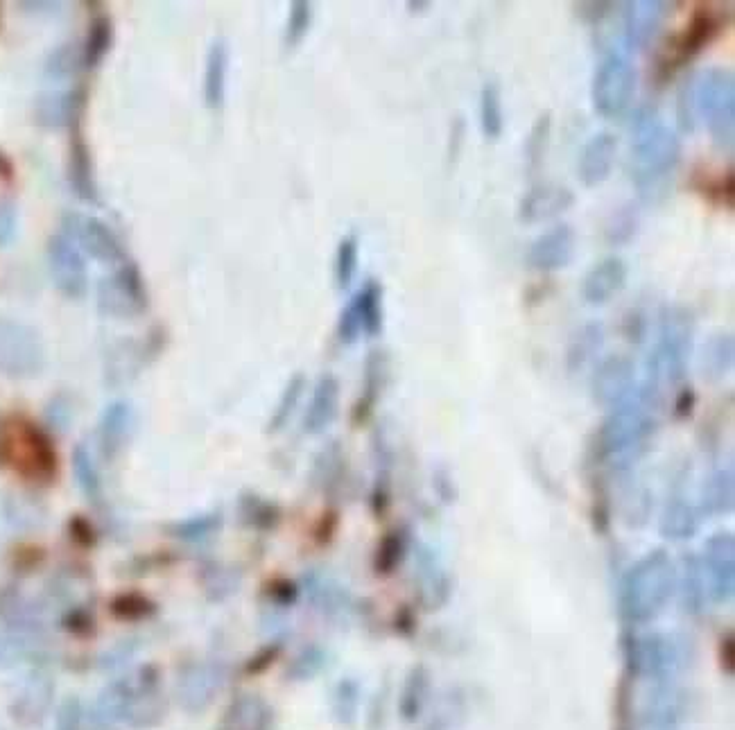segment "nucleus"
I'll return each mask as SVG.
<instances>
[{"instance_id":"nucleus-1","label":"nucleus","mask_w":735,"mask_h":730,"mask_svg":"<svg viewBox=\"0 0 735 730\" xmlns=\"http://www.w3.org/2000/svg\"><path fill=\"white\" fill-rule=\"evenodd\" d=\"M681 161V138L663 123L659 111L641 107L631 118L629 172L645 202H659Z\"/></svg>"},{"instance_id":"nucleus-2","label":"nucleus","mask_w":735,"mask_h":730,"mask_svg":"<svg viewBox=\"0 0 735 730\" xmlns=\"http://www.w3.org/2000/svg\"><path fill=\"white\" fill-rule=\"evenodd\" d=\"M697 120L702 118L713 143L731 152L735 143V80L724 68H708L693 82Z\"/></svg>"},{"instance_id":"nucleus-3","label":"nucleus","mask_w":735,"mask_h":730,"mask_svg":"<svg viewBox=\"0 0 735 730\" xmlns=\"http://www.w3.org/2000/svg\"><path fill=\"white\" fill-rule=\"evenodd\" d=\"M636 93V68L622 52H607L595 68L591 84L593 109L602 118H620L627 114Z\"/></svg>"},{"instance_id":"nucleus-4","label":"nucleus","mask_w":735,"mask_h":730,"mask_svg":"<svg viewBox=\"0 0 735 730\" xmlns=\"http://www.w3.org/2000/svg\"><path fill=\"white\" fill-rule=\"evenodd\" d=\"M672 568L665 556L654 554L643 561L636 570H631L625 586V613L631 620H650L661 611L665 599L672 593Z\"/></svg>"},{"instance_id":"nucleus-5","label":"nucleus","mask_w":735,"mask_h":730,"mask_svg":"<svg viewBox=\"0 0 735 730\" xmlns=\"http://www.w3.org/2000/svg\"><path fill=\"white\" fill-rule=\"evenodd\" d=\"M693 340V319L683 308H665L661 317V340L650 362V376L679 380L686 369V358Z\"/></svg>"},{"instance_id":"nucleus-6","label":"nucleus","mask_w":735,"mask_h":730,"mask_svg":"<svg viewBox=\"0 0 735 730\" xmlns=\"http://www.w3.org/2000/svg\"><path fill=\"white\" fill-rule=\"evenodd\" d=\"M43 367L39 335L19 321L0 319V371L14 378H28Z\"/></svg>"},{"instance_id":"nucleus-7","label":"nucleus","mask_w":735,"mask_h":730,"mask_svg":"<svg viewBox=\"0 0 735 730\" xmlns=\"http://www.w3.org/2000/svg\"><path fill=\"white\" fill-rule=\"evenodd\" d=\"M64 236L75 242V247L105 263H118L125 260V251L116 233L105 222L95 220L91 215L68 213L64 217Z\"/></svg>"},{"instance_id":"nucleus-8","label":"nucleus","mask_w":735,"mask_h":730,"mask_svg":"<svg viewBox=\"0 0 735 730\" xmlns=\"http://www.w3.org/2000/svg\"><path fill=\"white\" fill-rule=\"evenodd\" d=\"M48 265L57 290L71 299H80L86 292L84 254L71 238L53 236L48 242Z\"/></svg>"},{"instance_id":"nucleus-9","label":"nucleus","mask_w":735,"mask_h":730,"mask_svg":"<svg viewBox=\"0 0 735 730\" xmlns=\"http://www.w3.org/2000/svg\"><path fill=\"white\" fill-rule=\"evenodd\" d=\"M575 249H577V236L573 227L568 224H557L550 231L543 233V236L536 238L530 249H527V267L536 269L541 274H550V272H559V269H566L575 258Z\"/></svg>"},{"instance_id":"nucleus-10","label":"nucleus","mask_w":735,"mask_h":730,"mask_svg":"<svg viewBox=\"0 0 735 730\" xmlns=\"http://www.w3.org/2000/svg\"><path fill=\"white\" fill-rule=\"evenodd\" d=\"M670 3L663 0H636V3H625V43L629 50H643L650 46L656 34H659L663 21L670 14Z\"/></svg>"},{"instance_id":"nucleus-11","label":"nucleus","mask_w":735,"mask_h":730,"mask_svg":"<svg viewBox=\"0 0 735 730\" xmlns=\"http://www.w3.org/2000/svg\"><path fill=\"white\" fill-rule=\"evenodd\" d=\"M575 204L573 190L555 184H539L527 190L518 202V220L525 224H539L564 215Z\"/></svg>"},{"instance_id":"nucleus-12","label":"nucleus","mask_w":735,"mask_h":730,"mask_svg":"<svg viewBox=\"0 0 735 730\" xmlns=\"http://www.w3.org/2000/svg\"><path fill=\"white\" fill-rule=\"evenodd\" d=\"M618 154V138L611 132L591 136L582 147L577 161V177L586 188L602 186L611 177Z\"/></svg>"},{"instance_id":"nucleus-13","label":"nucleus","mask_w":735,"mask_h":730,"mask_svg":"<svg viewBox=\"0 0 735 730\" xmlns=\"http://www.w3.org/2000/svg\"><path fill=\"white\" fill-rule=\"evenodd\" d=\"M629 278L627 263L618 256H609L588 269L582 281V297L591 306H604L616 294L625 290Z\"/></svg>"},{"instance_id":"nucleus-14","label":"nucleus","mask_w":735,"mask_h":730,"mask_svg":"<svg viewBox=\"0 0 735 730\" xmlns=\"http://www.w3.org/2000/svg\"><path fill=\"white\" fill-rule=\"evenodd\" d=\"M145 306V288L134 265H125L105 285H100V308L107 312H129Z\"/></svg>"},{"instance_id":"nucleus-15","label":"nucleus","mask_w":735,"mask_h":730,"mask_svg":"<svg viewBox=\"0 0 735 730\" xmlns=\"http://www.w3.org/2000/svg\"><path fill=\"white\" fill-rule=\"evenodd\" d=\"M231 50L224 39H215L206 52L204 66V102L211 111H220L227 102V80H229Z\"/></svg>"},{"instance_id":"nucleus-16","label":"nucleus","mask_w":735,"mask_h":730,"mask_svg":"<svg viewBox=\"0 0 735 730\" xmlns=\"http://www.w3.org/2000/svg\"><path fill=\"white\" fill-rule=\"evenodd\" d=\"M53 701V681L46 674H32L16 694L14 715L23 726H37Z\"/></svg>"},{"instance_id":"nucleus-17","label":"nucleus","mask_w":735,"mask_h":730,"mask_svg":"<svg viewBox=\"0 0 735 730\" xmlns=\"http://www.w3.org/2000/svg\"><path fill=\"white\" fill-rule=\"evenodd\" d=\"M595 396L604 403H620L629 396L631 387H634V367L625 358H609L600 364L598 373L593 380Z\"/></svg>"},{"instance_id":"nucleus-18","label":"nucleus","mask_w":735,"mask_h":730,"mask_svg":"<svg viewBox=\"0 0 735 730\" xmlns=\"http://www.w3.org/2000/svg\"><path fill=\"white\" fill-rule=\"evenodd\" d=\"M337 403H340V385H337L333 376H324L315 389L313 401H310L306 414V430L310 434L324 432L335 419Z\"/></svg>"},{"instance_id":"nucleus-19","label":"nucleus","mask_w":735,"mask_h":730,"mask_svg":"<svg viewBox=\"0 0 735 730\" xmlns=\"http://www.w3.org/2000/svg\"><path fill=\"white\" fill-rule=\"evenodd\" d=\"M480 129L489 143L500 141L505 132L503 89L496 80H487L480 89Z\"/></svg>"},{"instance_id":"nucleus-20","label":"nucleus","mask_w":735,"mask_h":730,"mask_svg":"<svg viewBox=\"0 0 735 730\" xmlns=\"http://www.w3.org/2000/svg\"><path fill=\"white\" fill-rule=\"evenodd\" d=\"M733 541L729 534H720L708 543V577L713 579L717 597H724L733 588Z\"/></svg>"},{"instance_id":"nucleus-21","label":"nucleus","mask_w":735,"mask_h":730,"mask_svg":"<svg viewBox=\"0 0 735 730\" xmlns=\"http://www.w3.org/2000/svg\"><path fill=\"white\" fill-rule=\"evenodd\" d=\"M717 28H720V21H717L711 12H699L693 19V23L688 25V30L686 34H683V39L679 43V52H677L679 62L677 64H683V62H688V59L697 57L699 52H702L708 43L715 39Z\"/></svg>"},{"instance_id":"nucleus-22","label":"nucleus","mask_w":735,"mask_h":730,"mask_svg":"<svg viewBox=\"0 0 735 730\" xmlns=\"http://www.w3.org/2000/svg\"><path fill=\"white\" fill-rule=\"evenodd\" d=\"M550 138H552V114L546 111V114H541L534 120V125L525 141V165H527V175L530 177L539 175L543 163H546Z\"/></svg>"},{"instance_id":"nucleus-23","label":"nucleus","mask_w":735,"mask_h":730,"mask_svg":"<svg viewBox=\"0 0 735 730\" xmlns=\"http://www.w3.org/2000/svg\"><path fill=\"white\" fill-rule=\"evenodd\" d=\"M71 184L75 193L86 202H95V181H93V165L89 150L80 136L73 138L71 143Z\"/></svg>"},{"instance_id":"nucleus-24","label":"nucleus","mask_w":735,"mask_h":730,"mask_svg":"<svg viewBox=\"0 0 735 730\" xmlns=\"http://www.w3.org/2000/svg\"><path fill=\"white\" fill-rule=\"evenodd\" d=\"M358 260H360V242L356 233H349L340 240L335 251V285L340 290H349L353 278L358 274Z\"/></svg>"},{"instance_id":"nucleus-25","label":"nucleus","mask_w":735,"mask_h":730,"mask_svg":"<svg viewBox=\"0 0 735 730\" xmlns=\"http://www.w3.org/2000/svg\"><path fill=\"white\" fill-rule=\"evenodd\" d=\"M356 297L360 303L362 333L378 335L383 328V288L378 281H367Z\"/></svg>"},{"instance_id":"nucleus-26","label":"nucleus","mask_w":735,"mask_h":730,"mask_svg":"<svg viewBox=\"0 0 735 730\" xmlns=\"http://www.w3.org/2000/svg\"><path fill=\"white\" fill-rule=\"evenodd\" d=\"M129 428H132V410L125 403L111 405L100 423V437L105 448L116 450L125 441Z\"/></svg>"},{"instance_id":"nucleus-27","label":"nucleus","mask_w":735,"mask_h":730,"mask_svg":"<svg viewBox=\"0 0 735 730\" xmlns=\"http://www.w3.org/2000/svg\"><path fill=\"white\" fill-rule=\"evenodd\" d=\"M111 41H114V28H111V21L105 19V16H100V19L93 21L89 37H86L84 41L82 64L86 68L98 66L109 52Z\"/></svg>"},{"instance_id":"nucleus-28","label":"nucleus","mask_w":735,"mask_h":730,"mask_svg":"<svg viewBox=\"0 0 735 730\" xmlns=\"http://www.w3.org/2000/svg\"><path fill=\"white\" fill-rule=\"evenodd\" d=\"M310 25H313V3H306V0H294V3L290 5L288 23H285V34H283L285 48L294 50L297 46H301V41L308 37Z\"/></svg>"},{"instance_id":"nucleus-29","label":"nucleus","mask_w":735,"mask_h":730,"mask_svg":"<svg viewBox=\"0 0 735 730\" xmlns=\"http://www.w3.org/2000/svg\"><path fill=\"white\" fill-rule=\"evenodd\" d=\"M215 690L213 674L206 669H190V672L181 679V701L188 708H202Z\"/></svg>"},{"instance_id":"nucleus-30","label":"nucleus","mask_w":735,"mask_h":730,"mask_svg":"<svg viewBox=\"0 0 735 730\" xmlns=\"http://www.w3.org/2000/svg\"><path fill=\"white\" fill-rule=\"evenodd\" d=\"M706 504L713 511H729L733 504V475L731 471H717L706 482Z\"/></svg>"},{"instance_id":"nucleus-31","label":"nucleus","mask_w":735,"mask_h":730,"mask_svg":"<svg viewBox=\"0 0 735 730\" xmlns=\"http://www.w3.org/2000/svg\"><path fill=\"white\" fill-rule=\"evenodd\" d=\"M695 77L683 80L677 93V123L679 129L686 134H693L697 127V111H695V95H693Z\"/></svg>"},{"instance_id":"nucleus-32","label":"nucleus","mask_w":735,"mask_h":730,"mask_svg":"<svg viewBox=\"0 0 735 730\" xmlns=\"http://www.w3.org/2000/svg\"><path fill=\"white\" fill-rule=\"evenodd\" d=\"M733 362V337L731 335H717L715 340L708 344L706 351V367L713 371L715 376H722L731 369Z\"/></svg>"},{"instance_id":"nucleus-33","label":"nucleus","mask_w":735,"mask_h":730,"mask_svg":"<svg viewBox=\"0 0 735 730\" xmlns=\"http://www.w3.org/2000/svg\"><path fill=\"white\" fill-rule=\"evenodd\" d=\"M636 227H638L636 213L631 211V208H622V211L613 215V220L609 222L607 240L611 245H625V242L636 236Z\"/></svg>"},{"instance_id":"nucleus-34","label":"nucleus","mask_w":735,"mask_h":730,"mask_svg":"<svg viewBox=\"0 0 735 730\" xmlns=\"http://www.w3.org/2000/svg\"><path fill=\"white\" fill-rule=\"evenodd\" d=\"M301 389H304V378H301V376H294V378L290 380V385H288V389H285V391H283L281 405H279V410H276V414H274V419H272V430H279V428H281V425H285V423H288V419H290V414L294 412V407H297V403H299Z\"/></svg>"},{"instance_id":"nucleus-35","label":"nucleus","mask_w":735,"mask_h":730,"mask_svg":"<svg viewBox=\"0 0 735 730\" xmlns=\"http://www.w3.org/2000/svg\"><path fill=\"white\" fill-rule=\"evenodd\" d=\"M73 466H75V475H77V482H80L82 489L86 493H95L98 491V473H95V466L91 462V455L89 450L86 448H77L75 455H73Z\"/></svg>"},{"instance_id":"nucleus-36","label":"nucleus","mask_w":735,"mask_h":730,"mask_svg":"<svg viewBox=\"0 0 735 730\" xmlns=\"http://www.w3.org/2000/svg\"><path fill=\"white\" fill-rule=\"evenodd\" d=\"M19 215L12 204H0V247H7L16 236V227H19Z\"/></svg>"},{"instance_id":"nucleus-37","label":"nucleus","mask_w":735,"mask_h":730,"mask_svg":"<svg viewBox=\"0 0 735 730\" xmlns=\"http://www.w3.org/2000/svg\"><path fill=\"white\" fill-rule=\"evenodd\" d=\"M82 724V708L80 701L68 699L57 717V730H80Z\"/></svg>"},{"instance_id":"nucleus-38","label":"nucleus","mask_w":735,"mask_h":730,"mask_svg":"<svg viewBox=\"0 0 735 730\" xmlns=\"http://www.w3.org/2000/svg\"><path fill=\"white\" fill-rule=\"evenodd\" d=\"M464 136H466V123H464L462 116H457L453 120V127H451V143H448V156H451L453 163L457 161V156H460V152H462Z\"/></svg>"},{"instance_id":"nucleus-39","label":"nucleus","mask_w":735,"mask_h":730,"mask_svg":"<svg viewBox=\"0 0 735 730\" xmlns=\"http://www.w3.org/2000/svg\"><path fill=\"white\" fill-rule=\"evenodd\" d=\"M579 7V14H582V19L588 21V23H598L602 21L604 16H607L613 7V3H582L577 5Z\"/></svg>"},{"instance_id":"nucleus-40","label":"nucleus","mask_w":735,"mask_h":730,"mask_svg":"<svg viewBox=\"0 0 735 730\" xmlns=\"http://www.w3.org/2000/svg\"><path fill=\"white\" fill-rule=\"evenodd\" d=\"M71 68H73V62H71V57H68V50L62 48V50H57L53 57H50L46 71H48V75L64 77V75L71 73Z\"/></svg>"}]
</instances>
